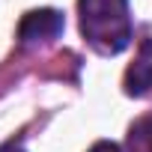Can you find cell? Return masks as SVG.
I'll use <instances>...</instances> for the list:
<instances>
[{
  "mask_svg": "<svg viewBox=\"0 0 152 152\" xmlns=\"http://www.w3.org/2000/svg\"><path fill=\"white\" fill-rule=\"evenodd\" d=\"M78 15L87 45L102 57L122 54L134 39L128 0H78Z\"/></svg>",
  "mask_w": 152,
  "mask_h": 152,
  "instance_id": "obj_1",
  "label": "cell"
},
{
  "mask_svg": "<svg viewBox=\"0 0 152 152\" xmlns=\"http://www.w3.org/2000/svg\"><path fill=\"white\" fill-rule=\"evenodd\" d=\"M66 30V18L63 12L57 9H33L21 18L18 24V42L24 48H33V45H48L54 42L60 33Z\"/></svg>",
  "mask_w": 152,
  "mask_h": 152,
  "instance_id": "obj_2",
  "label": "cell"
},
{
  "mask_svg": "<svg viewBox=\"0 0 152 152\" xmlns=\"http://www.w3.org/2000/svg\"><path fill=\"white\" fill-rule=\"evenodd\" d=\"M125 93L134 99H143L152 93V39L140 42L137 57L125 72Z\"/></svg>",
  "mask_w": 152,
  "mask_h": 152,
  "instance_id": "obj_3",
  "label": "cell"
},
{
  "mask_svg": "<svg viewBox=\"0 0 152 152\" xmlns=\"http://www.w3.org/2000/svg\"><path fill=\"white\" fill-rule=\"evenodd\" d=\"M125 152H152V113H143L128 125Z\"/></svg>",
  "mask_w": 152,
  "mask_h": 152,
  "instance_id": "obj_4",
  "label": "cell"
},
{
  "mask_svg": "<svg viewBox=\"0 0 152 152\" xmlns=\"http://www.w3.org/2000/svg\"><path fill=\"white\" fill-rule=\"evenodd\" d=\"M90 152H122V149H119L113 140H99V143H96Z\"/></svg>",
  "mask_w": 152,
  "mask_h": 152,
  "instance_id": "obj_5",
  "label": "cell"
},
{
  "mask_svg": "<svg viewBox=\"0 0 152 152\" xmlns=\"http://www.w3.org/2000/svg\"><path fill=\"white\" fill-rule=\"evenodd\" d=\"M0 152H24L18 143H3V146H0Z\"/></svg>",
  "mask_w": 152,
  "mask_h": 152,
  "instance_id": "obj_6",
  "label": "cell"
}]
</instances>
